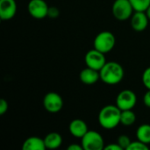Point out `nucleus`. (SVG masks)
<instances>
[{"label": "nucleus", "instance_id": "obj_4", "mask_svg": "<svg viewBox=\"0 0 150 150\" xmlns=\"http://www.w3.org/2000/svg\"><path fill=\"white\" fill-rule=\"evenodd\" d=\"M81 144L84 150L105 149V142L102 135L97 131H88L81 139Z\"/></svg>", "mask_w": 150, "mask_h": 150}, {"label": "nucleus", "instance_id": "obj_3", "mask_svg": "<svg viewBox=\"0 0 150 150\" xmlns=\"http://www.w3.org/2000/svg\"><path fill=\"white\" fill-rule=\"evenodd\" d=\"M116 44V39L112 33L109 31H103L100 32L94 39V48L97 50L107 54L111 52Z\"/></svg>", "mask_w": 150, "mask_h": 150}, {"label": "nucleus", "instance_id": "obj_9", "mask_svg": "<svg viewBox=\"0 0 150 150\" xmlns=\"http://www.w3.org/2000/svg\"><path fill=\"white\" fill-rule=\"evenodd\" d=\"M49 6L44 0H30L27 5L29 14L36 19H42L47 17Z\"/></svg>", "mask_w": 150, "mask_h": 150}, {"label": "nucleus", "instance_id": "obj_7", "mask_svg": "<svg viewBox=\"0 0 150 150\" xmlns=\"http://www.w3.org/2000/svg\"><path fill=\"white\" fill-rule=\"evenodd\" d=\"M137 103L136 94L131 90L120 91L116 98V105L121 110H132Z\"/></svg>", "mask_w": 150, "mask_h": 150}, {"label": "nucleus", "instance_id": "obj_25", "mask_svg": "<svg viewBox=\"0 0 150 150\" xmlns=\"http://www.w3.org/2000/svg\"><path fill=\"white\" fill-rule=\"evenodd\" d=\"M143 103L147 107L150 108V90H148V91L144 94L143 97Z\"/></svg>", "mask_w": 150, "mask_h": 150}, {"label": "nucleus", "instance_id": "obj_22", "mask_svg": "<svg viewBox=\"0 0 150 150\" xmlns=\"http://www.w3.org/2000/svg\"><path fill=\"white\" fill-rule=\"evenodd\" d=\"M60 15V11L57 7L55 6H49L48 9V13H47V17L51 18H58Z\"/></svg>", "mask_w": 150, "mask_h": 150}, {"label": "nucleus", "instance_id": "obj_5", "mask_svg": "<svg viewBox=\"0 0 150 150\" xmlns=\"http://www.w3.org/2000/svg\"><path fill=\"white\" fill-rule=\"evenodd\" d=\"M134 11V10L129 0H115L112 9L114 18L120 21L131 18Z\"/></svg>", "mask_w": 150, "mask_h": 150}, {"label": "nucleus", "instance_id": "obj_20", "mask_svg": "<svg viewBox=\"0 0 150 150\" xmlns=\"http://www.w3.org/2000/svg\"><path fill=\"white\" fill-rule=\"evenodd\" d=\"M149 147L148 144L137 140L135 142H132L128 147L127 150H149Z\"/></svg>", "mask_w": 150, "mask_h": 150}, {"label": "nucleus", "instance_id": "obj_10", "mask_svg": "<svg viewBox=\"0 0 150 150\" xmlns=\"http://www.w3.org/2000/svg\"><path fill=\"white\" fill-rule=\"evenodd\" d=\"M17 13V3L15 0H0V18L10 20Z\"/></svg>", "mask_w": 150, "mask_h": 150}, {"label": "nucleus", "instance_id": "obj_19", "mask_svg": "<svg viewBox=\"0 0 150 150\" xmlns=\"http://www.w3.org/2000/svg\"><path fill=\"white\" fill-rule=\"evenodd\" d=\"M131 142H132L131 139L126 134H121L117 139V143L121 147L123 150H127Z\"/></svg>", "mask_w": 150, "mask_h": 150}, {"label": "nucleus", "instance_id": "obj_16", "mask_svg": "<svg viewBox=\"0 0 150 150\" xmlns=\"http://www.w3.org/2000/svg\"><path fill=\"white\" fill-rule=\"evenodd\" d=\"M136 137L137 140L148 145L150 144V125L149 124L141 125L136 131Z\"/></svg>", "mask_w": 150, "mask_h": 150}, {"label": "nucleus", "instance_id": "obj_15", "mask_svg": "<svg viewBox=\"0 0 150 150\" xmlns=\"http://www.w3.org/2000/svg\"><path fill=\"white\" fill-rule=\"evenodd\" d=\"M44 142H45V145L47 149H56L61 147L62 143V137L60 134L52 132L45 136Z\"/></svg>", "mask_w": 150, "mask_h": 150}, {"label": "nucleus", "instance_id": "obj_26", "mask_svg": "<svg viewBox=\"0 0 150 150\" xmlns=\"http://www.w3.org/2000/svg\"><path fill=\"white\" fill-rule=\"evenodd\" d=\"M83 148L81 145H78V144H71L68 147V150H83Z\"/></svg>", "mask_w": 150, "mask_h": 150}, {"label": "nucleus", "instance_id": "obj_18", "mask_svg": "<svg viewBox=\"0 0 150 150\" xmlns=\"http://www.w3.org/2000/svg\"><path fill=\"white\" fill-rule=\"evenodd\" d=\"M134 11H146L150 6V0H129Z\"/></svg>", "mask_w": 150, "mask_h": 150}, {"label": "nucleus", "instance_id": "obj_24", "mask_svg": "<svg viewBox=\"0 0 150 150\" xmlns=\"http://www.w3.org/2000/svg\"><path fill=\"white\" fill-rule=\"evenodd\" d=\"M105 150H123L121 149V147L116 142V143H110L108 145H106L105 147Z\"/></svg>", "mask_w": 150, "mask_h": 150}, {"label": "nucleus", "instance_id": "obj_17", "mask_svg": "<svg viewBox=\"0 0 150 150\" xmlns=\"http://www.w3.org/2000/svg\"><path fill=\"white\" fill-rule=\"evenodd\" d=\"M136 120V115L134 112L133 109L132 110H124L121 111V115H120V124L123 126H132L134 124Z\"/></svg>", "mask_w": 150, "mask_h": 150}, {"label": "nucleus", "instance_id": "obj_12", "mask_svg": "<svg viewBox=\"0 0 150 150\" xmlns=\"http://www.w3.org/2000/svg\"><path fill=\"white\" fill-rule=\"evenodd\" d=\"M69 133L75 138H78V139H82L84 136V134L89 131L86 122L80 119L73 120L69 123Z\"/></svg>", "mask_w": 150, "mask_h": 150}, {"label": "nucleus", "instance_id": "obj_2", "mask_svg": "<svg viewBox=\"0 0 150 150\" xmlns=\"http://www.w3.org/2000/svg\"><path fill=\"white\" fill-rule=\"evenodd\" d=\"M121 110L115 105L104 106L98 113V122L100 126L107 130L113 129L120 124Z\"/></svg>", "mask_w": 150, "mask_h": 150}, {"label": "nucleus", "instance_id": "obj_13", "mask_svg": "<svg viewBox=\"0 0 150 150\" xmlns=\"http://www.w3.org/2000/svg\"><path fill=\"white\" fill-rule=\"evenodd\" d=\"M79 77L83 83L91 85L96 83L98 80H100V74L98 70L86 67L80 72Z\"/></svg>", "mask_w": 150, "mask_h": 150}, {"label": "nucleus", "instance_id": "obj_27", "mask_svg": "<svg viewBox=\"0 0 150 150\" xmlns=\"http://www.w3.org/2000/svg\"><path fill=\"white\" fill-rule=\"evenodd\" d=\"M146 13H147V15H148V17H149V18L150 20V6L148 8V10L146 11Z\"/></svg>", "mask_w": 150, "mask_h": 150}, {"label": "nucleus", "instance_id": "obj_6", "mask_svg": "<svg viewBox=\"0 0 150 150\" xmlns=\"http://www.w3.org/2000/svg\"><path fill=\"white\" fill-rule=\"evenodd\" d=\"M105 54L97 50L96 48L89 50L84 56V62L86 66L100 71V69L106 63V59Z\"/></svg>", "mask_w": 150, "mask_h": 150}, {"label": "nucleus", "instance_id": "obj_8", "mask_svg": "<svg viewBox=\"0 0 150 150\" xmlns=\"http://www.w3.org/2000/svg\"><path fill=\"white\" fill-rule=\"evenodd\" d=\"M43 106L48 112H59L63 107V99L61 97V95L57 92H48L44 96Z\"/></svg>", "mask_w": 150, "mask_h": 150}, {"label": "nucleus", "instance_id": "obj_23", "mask_svg": "<svg viewBox=\"0 0 150 150\" xmlns=\"http://www.w3.org/2000/svg\"><path fill=\"white\" fill-rule=\"evenodd\" d=\"M8 102L4 98L0 99V115H4L8 111Z\"/></svg>", "mask_w": 150, "mask_h": 150}, {"label": "nucleus", "instance_id": "obj_11", "mask_svg": "<svg viewBox=\"0 0 150 150\" xmlns=\"http://www.w3.org/2000/svg\"><path fill=\"white\" fill-rule=\"evenodd\" d=\"M149 21L146 11H134L131 17V26L136 32H143L148 27Z\"/></svg>", "mask_w": 150, "mask_h": 150}, {"label": "nucleus", "instance_id": "obj_21", "mask_svg": "<svg viewBox=\"0 0 150 150\" xmlns=\"http://www.w3.org/2000/svg\"><path fill=\"white\" fill-rule=\"evenodd\" d=\"M142 83L148 90H150V67L147 68L142 74Z\"/></svg>", "mask_w": 150, "mask_h": 150}, {"label": "nucleus", "instance_id": "obj_1", "mask_svg": "<svg viewBox=\"0 0 150 150\" xmlns=\"http://www.w3.org/2000/svg\"><path fill=\"white\" fill-rule=\"evenodd\" d=\"M100 80L108 84L115 85L120 83L124 78V69L116 62H106L104 67L99 71Z\"/></svg>", "mask_w": 150, "mask_h": 150}, {"label": "nucleus", "instance_id": "obj_14", "mask_svg": "<svg viewBox=\"0 0 150 150\" xmlns=\"http://www.w3.org/2000/svg\"><path fill=\"white\" fill-rule=\"evenodd\" d=\"M23 150H45L47 149L44 139H41L37 136H32L27 138L23 145H22Z\"/></svg>", "mask_w": 150, "mask_h": 150}]
</instances>
